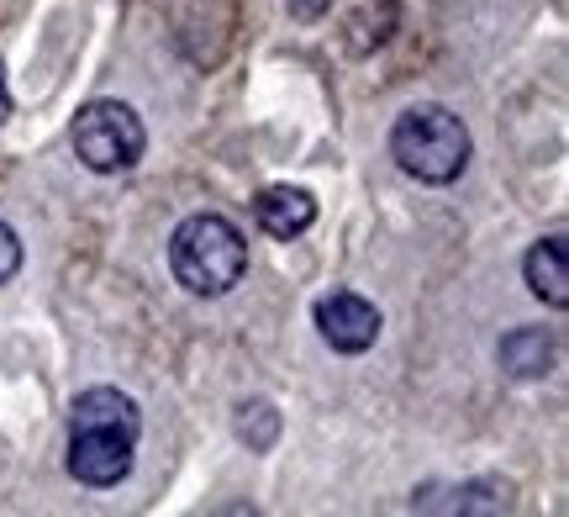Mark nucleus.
<instances>
[{
    "mask_svg": "<svg viewBox=\"0 0 569 517\" xmlns=\"http://www.w3.org/2000/svg\"><path fill=\"white\" fill-rule=\"evenodd\" d=\"M142 438L138 401L117 386H90L69 407V476L90 491H111L132 476Z\"/></svg>",
    "mask_w": 569,
    "mask_h": 517,
    "instance_id": "nucleus-1",
    "label": "nucleus"
},
{
    "mask_svg": "<svg viewBox=\"0 0 569 517\" xmlns=\"http://www.w3.org/2000/svg\"><path fill=\"white\" fill-rule=\"evenodd\" d=\"M169 269H174L180 290L201 296V301L227 296L248 275V243L238 232V222H227L222 211L184 217L174 228V238H169Z\"/></svg>",
    "mask_w": 569,
    "mask_h": 517,
    "instance_id": "nucleus-2",
    "label": "nucleus"
},
{
    "mask_svg": "<svg viewBox=\"0 0 569 517\" xmlns=\"http://www.w3.org/2000/svg\"><path fill=\"white\" fill-rule=\"evenodd\" d=\"M390 159L422 186H453L469 169V127L448 106H411L390 127Z\"/></svg>",
    "mask_w": 569,
    "mask_h": 517,
    "instance_id": "nucleus-3",
    "label": "nucleus"
},
{
    "mask_svg": "<svg viewBox=\"0 0 569 517\" xmlns=\"http://www.w3.org/2000/svg\"><path fill=\"white\" fill-rule=\"evenodd\" d=\"M142 148H148V132H142V117L122 101H90L74 117V153L90 175H127L138 169Z\"/></svg>",
    "mask_w": 569,
    "mask_h": 517,
    "instance_id": "nucleus-4",
    "label": "nucleus"
},
{
    "mask_svg": "<svg viewBox=\"0 0 569 517\" xmlns=\"http://www.w3.org/2000/svg\"><path fill=\"white\" fill-rule=\"evenodd\" d=\"M317 332L327 338V349L365 354L380 338V307L365 301L359 290H332V296L317 301Z\"/></svg>",
    "mask_w": 569,
    "mask_h": 517,
    "instance_id": "nucleus-5",
    "label": "nucleus"
},
{
    "mask_svg": "<svg viewBox=\"0 0 569 517\" xmlns=\"http://www.w3.org/2000/svg\"><path fill=\"white\" fill-rule=\"evenodd\" d=\"M253 217H259V228H264L269 238H284V243H290V238H301V232L317 222V201L296 186H269V190H259Z\"/></svg>",
    "mask_w": 569,
    "mask_h": 517,
    "instance_id": "nucleus-6",
    "label": "nucleus"
},
{
    "mask_svg": "<svg viewBox=\"0 0 569 517\" xmlns=\"http://www.w3.org/2000/svg\"><path fill=\"white\" fill-rule=\"evenodd\" d=\"M522 280L538 301H549V307L565 311L569 307V249L565 238H543V243H532L528 259H522Z\"/></svg>",
    "mask_w": 569,
    "mask_h": 517,
    "instance_id": "nucleus-7",
    "label": "nucleus"
},
{
    "mask_svg": "<svg viewBox=\"0 0 569 517\" xmlns=\"http://www.w3.org/2000/svg\"><path fill=\"white\" fill-rule=\"evenodd\" d=\"M553 332L543 328H517L501 338V370L517 375V380H538V375L553 370Z\"/></svg>",
    "mask_w": 569,
    "mask_h": 517,
    "instance_id": "nucleus-8",
    "label": "nucleus"
},
{
    "mask_svg": "<svg viewBox=\"0 0 569 517\" xmlns=\"http://www.w3.org/2000/svg\"><path fill=\"white\" fill-rule=\"evenodd\" d=\"M238 438H243L248 449H274V438H280L274 401H243L238 407Z\"/></svg>",
    "mask_w": 569,
    "mask_h": 517,
    "instance_id": "nucleus-9",
    "label": "nucleus"
},
{
    "mask_svg": "<svg viewBox=\"0 0 569 517\" xmlns=\"http://www.w3.org/2000/svg\"><path fill=\"white\" fill-rule=\"evenodd\" d=\"M17 269H21V238L0 222V286H6V280H17Z\"/></svg>",
    "mask_w": 569,
    "mask_h": 517,
    "instance_id": "nucleus-10",
    "label": "nucleus"
},
{
    "mask_svg": "<svg viewBox=\"0 0 569 517\" xmlns=\"http://www.w3.org/2000/svg\"><path fill=\"white\" fill-rule=\"evenodd\" d=\"M284 11L296 21H322L332 11V0H284Z\"/></svg>",
    "mask_w": 569,
    "mask_h": 517,
    "instance_id": "nucleus-11",
    "label": "nucleus"
},
{
    "mask_svg": "<svg viewBox=\"0 0 569 517\" xmlns=\"http://www.w3.org/2000/svg\"><path fill=\"white\" fill-rule=\"evenodd\" d=\"M11 117V84H6V69H0V122Z\"/></svg>",
    "mask_w": 569,
    "mask_h": 517,
    "instance_id": "nucleus-12",
    "label": "nucleus"
}]
</instances>
